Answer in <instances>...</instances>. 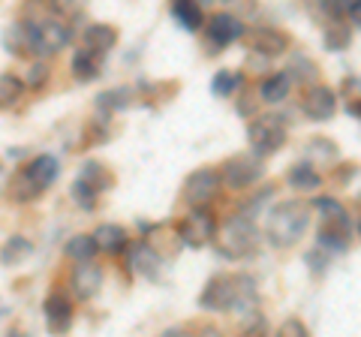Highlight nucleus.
Wrapping results in <instances>:
<instances>
[{
	"label": "nucleus",
	"instance_id": "nucleus-23",
	"mask_svg": "<svg viewBox=\"0 0 361 337\" xmlns=\"http://www.w3.org/2000/svg\"><path fill=\"white\" fill-rule=\"evenodd\" d=\"M289 184L301 190V193H310V190L322 184V175L316 172L310 163H298V166H292V172H289Z\"/></svg>",
	"mask_w": 361,
	"mask_h": 337
},
{
	"label": "nucleus",
	"instance_id": "nucleus-33",
	"mask_svg": "<svg viewBox=\"0 0 361 337\" xmlns=\"http://www.w3.org/2000/svg\"><path fill=\"white\" fill-rule=\"evenodd\" d=\"M346 16H349L353 25L361 27V0H355V4H346Z\"/></svg>",
	"mask_w": 361,
	"mask_h": 337
},
{
	"label": "nucleus",
	"instance_id": "nucleus-4",
	"mask_svg": "<svg viewBox=\"0 0 361 337\" xmlns=\"http://www.w3.org/2000/svg\"><path fill=\"white\" fill-rule=\"evenodd\" d=\"M217 244H220V253L229 256V259H244V256H250L259 244V232L253 226L250 217H229L220 226L217 232Z\"/></svg>",
	"mask_w": 361,
	"mask_h": 337
},
{
	"label": "nucleus",
	"instance_id": "nucleus-26",
	"mask_svg": "<svg viewBox=\"0 0 361 337\" xmlns=\"http://www.w3.org/2000/svg\"><path fill=\"white\" fill-rule=\"evenodd\" d=\"M21 91H25V82H21L18 75H13V73H4V75H0V109L16 106L18 97H21Z\"/></svg>",
	"mask_w": 361,
	"mask_h": 337
},
{
	"label": "nucleus",
	"instance_id": "nucleus-14",
	"mask_svg": "<svg viewBox=\"0 0 361 337\" xmlns=\"http://www.w3.org/2000/svg\"><path fill=\"white\" fill-rule=\"evenodd\" d=\"M70 283H73V292L82 301L87 298H94L99 286H103V268H99L97 262H78L73 268V277H70Z\"/></svg>",
	"mask_w": 361,
	"mask_h": 337
},
{
	"label": "nucleus",
	"instance_id": "nucleus-16",
	"mask_svg": "<svg viewBox=\"0 0 361 337\" xmlns=\"http://www.w3.org/2000/svg\"><path fill=\"white\" fill-rule=\"evenodd\" d=\"M250 46H253V51L265 54V58H274V54L286 51L289 37L286 33H280V30H274V27H256L253 37H250Z\"/></svg>",
	"mask_w": 361,
	"mask_h": 337
},
{
	"label": "nucleus",
	"instance_id": "nucleus-27",
	"mask_svg": "<svg viewBox=\"0 0 361 337\" xmlns=\"http://www.w3.org/2000/svg\"><path fill=\"white\" fill-rule=\"evenodd\" d=\"M82 181L85 184H90L99 193V190H106L109 184H111V175L106 172V166L103 163H97V160H87L85 166H82Z\"/></svg>",
	"mask_w": 361,
	"mask_h": 337
},
{
	"label": "nucleus",
	"instance_id": "nucleus-3",
	"mask_svg": "<svg viewBox=\"0 0 361 337\" xmlns=\"http://www.w3.org/2000/svg\"><path fill=\"white\" fill-rule=\"evenodd\" d=\"M54 178H58V160L49 154L33 157L25 168H18V175L13 181H9V199H16V202L37 199L39 193H45V190L54 184Z\"/></svg>",
	"mask_w": 361,
	"mask_h": 337
},
{
	"label": "nucleus",
	"instance_id": "nucleus-5",
	"mask_svg": "<svg viewBox=\"0 0 361 337\" xmlns=\"http://www.w3.org/2000/svg\"><path fill=\"white\" fill-rule=\"evenodd\" d=\"M316 208L325 214L322 220V229H319V247L322 250H331V253H341L346 250L349 244V217L341 202L334 199H316Z\"/></svg>",
	"mask_w": 361,
	"mask_h": 337
},
{
	"label": "nucleus",
	"instance_id": "nucleus-1",
	"mask_svg": "<svg viewBox=\"0 0 361 337\" xmlns=\"http://www.w3.org/2000/svg\"><path fill=\"white\" fill-rule=\"evenodd\" d=\"M256 298V286L244 274H217L211 277L199 295V307L205 310H241L250 307Z\"/></svg>",
	"mask_w": 361,
	"mask_h": 337
},
{
	"label": "nucleus",
	"instance_id": "nucleus-6",
	"mask_svg": "<svg viewBox=\"0 0 361 337\" xmlns=\"http://www.w3.org/2000/svg\"><path fill=\"white\" fill-rule=\"evenodd\" d=\"M247 142L256 157H268L286 145V121L277 115H259L247 127Z\"/></svg>",
	"mask_w": 361,
	"mask_h": 337
},
{
	"label": "nucleus",
	"instance_id": "nucleus-2",
	"mask_svg": "<svg viewBox=\"0 0 361 337\" xmlns=\"http://www.w3.org/2000/svg\"><path fill=\"white\" fill-rule=\"evenodd\" d=\"M310 226V208L301 199H289V202H277L268 211L265 220V232L268 241L274 247H292L304 238V232Z\"/></svg>",
	"mask_w": 361,
	"mask_h": 337
},
{
	"label": "nucleus",
	"instance_id": "nucleus-20",
	"mask_svg": "<svg viewBox=\"0 0 361 337\" xmlns=\"http://www.w3.org/2000/svg\"><path fill=\"white\" fill-rule=\"evenodd\" d=\"M172 16L178 18V25L184 30H199L205 25V13H202V6L193 4V0H178V4H172Z\"/></svg>",
	"mask_w": 361,
	"mask_h": 337
},
{
	"label": "nucleus",
	"instance_id": "nucleus-18",
	"mask_svg": "<svg viewBox=\"0 0 361 337\" xmlns=\"http://www.w3.org/2000/svg\"><path fill=\"white\" fill-rule=\"evenodd\" d=\"M130 271L135 274H142V277H148V280H157V274H160V256H157L148 244H133V250H130Z\"/></svg>",
	"mask_w": 361,
	"mask_h": 337
},
{
	"label": "nucleus",
	"instance_id": "nucleus-35",
	"mask_svg": "<svg viewBox=\"0 0 361 337\" xmlns=\"http://www.w3.org/2000/svg\"><path fill=\"white\" fill-rule=\"evenodd\" d=\"M160 337H190L187 331H180V329H169V331H163Z\"/></svg>",
	"mask_w": 361,
	"mask_h": 337
},
{
	"label": "nucleus",
	"instance_id": "nucleus-24",
	"mask_svg": "<svg viewBox=\"0 0 361 337\" xmlns=\"http://www.w3.org/2000/svg\"><path fill=\"white\" fill-rule=\"evenodd\" d=\"M6 46L16 54H33V39H30V21H18L6 30Z\"/></svg>",
	"mask_w": 361,
	"mask_h": 337
},
{
	"label": "nucleus",
	"instance_id": "nucleus-22",
	"mask_svg": "<svg viewBox=\"0 0 361 337\" xmlns=\"http://www.w3.org/2000/svg\"><path fill=\"white\" fill-rule=\"evenodd\" d=\"M289 87H292L289 73H274V75H268L262 82V87H259V97H262L265 103H280V99H286Z\"/></svg>",
	"mask_w": 361,
	"mask_h": 337
},
{
	"label": "nucleus",
	"instance_id": "nucleus-8",
	"mask_svg": "<svg viewBox=\"0 0 361 337\" xmlns=\"http://www.w3.org/2000/svg\"><path fill=\"white\" fill-rule=\"evenodd\" d=\"M217 232H220L217 220H214V214L205 211V208H193L187 217H180V223H178V238L184 241L187 247H193V250L211 244L214 238H217Z\"/></svg>",
	"mask_w": 361,
	"mask_h": 337
},
{
	"label": "nucleus",
	"instance_id": "nucleus-29",
	"mask_svg": "<svg viewBox=\"0 0 361 337\" xmlns=\"http://www.w3.org/2000/svg\"><path fill=\"white\" fill-rule=\"evenodd\" d=\"M70 196H73V202L78 208H85V211H94L97 208V190L90 187V184H85L82 178H78V181L70 187Z\"/></svg>",
	"mask_w": 361,
	"mask_h": 337
},
{
	"label": "nucleus",
	"instance_id": "nucleus-11",
	"mask_svg": "<svg viewBox=\"0 0 361 337\" xmlns=\"http://www.w3.org/2000/svg\"><path fill=\"white\" fill-rule=\"evenodd\" d=\"M42 317H45V329H49V334H54V337L66 334L70 331V325H73L70 298L61 295V292H51V295L45 298V305H42Z\"/></svg>",
	"mask_w": 361,
	"mask_h": 337
},
{
	"label": "nucleus",
	"instance_id": "nucleus-19",
	"mask_svg": "<svg viewBox=\"0 0 361 337\" xmlns=\"http://www.w3.org/2000/svg\"><path fill=\"white\" fill-rule=\"evenodd\" d=\"M103 73V58L87 49H78L73 54V75L78 78V82H94V78Z\"/></svg>",
	"mask_w": 361,
	"mask_h": 337
},
{
	"label": "nucleus",
	"instance_id": "nucleus-21",
	"mask_svg": "<svg viewBox=\"0 0 361 337\" xmlns=\"http://www.w3.org/2000/svg\"><path fill=\"white\" fill-rule=\"evenodd\" d=\"M97 241H94V235H73L70 241H66V247H63V253L70 256V259H75V265L78 262H94V256H97Z\"/></svg>",
	"mask_w": 361,
	"mask_h": 337
},
{
	"label": "nucleus",
	"instance_id": "nucleus-37",
	"mask_svg": "<svg viewBox=\"0 0 361 337\" xmlns=\"http://www.w3.org/2000/svg\"><path fill=\"white\" fill-rule=\"evenodd\" d=\"M6 337H21V331H18V329H13V331H9Z\"/></svg>",
	"mask_w": 361,
	"mask_h": 337
},
{
	"label": "nucleus",
	"instance_id": "nucleus-28",
	"mask_svg": "<svg viewBox=\"0 0 361 337\" xmlns=\"http://www.w3.org/2000/svg\"><path fill=\"white\" fill-rule=\"evenodd\" d=\"M238 85H241V73L238 70H220L217 75H214L211 91L217 97H229V94L238 91Z\"/></svg>",
	"mask_w": 361,
	"mask_h": 337
},
{
	"label": "nucleus",
	"instance_id": "nucleus-17",
	"mask_svg": "<svg viewBox=\"0 0 361 337\" xmlns=\"http://www.w3.org/2000/svg\"><path fill=\"white\" fill-rule=\"evenodd\" d=\"M94 241H97V247L103 253L118 256V253L127 250L130 235H127V229H123V226H118V223H103V226L94 232Z\"/></svg>",
	"mask_w": 361,
	"mask_h": 337
},
{
	"label": "nucleus",
	"instance_id": "nucleus-13",
	"mask_svg": "<svg viewBox=\"0 0 361 337\" xmlns=\"http://www.w3.org/2000/svg\"><path fill=\"white\" fill-rule=\"evenodd\" d=\"M205 33L214 46H229V42L244 37V25L229 13H214L205 25Z\"/></svg>",
	"mask_w": 361,
	"mask_h": 337
},
{
	"label": "nucleus",
	"instance_id": "nucleus-34",
	"mask_svg": "<svg viewBox=\"0 0 361 337\" xmlns=\"http://www.w3.org/2000/svg\"><path fill=\"white\" fill-rule=\"evenodd\" d=\"M199 337H226L220 329H214V325H205V329L199 331Z\"/></svg>",
	"mask_w": 361,
	"mask_h": 337
},
{
	"label": "nucleus",
	"instance_id": "nucleus-30",
	"mask_svg": "<svg viewBox=\"0 0 361 337\" xmlns=\"http://www.w3.org/2000/svg\"><path fill=\"white\" fill-rule=\"evenodd\" d=\"M349 46V27H343L341 21H334L331 27H325V49L329 51H343Z\"/></svg>",
	"mask_w": 361,
	"mask_h": 337
},
{
	"label": "nucleus",
	"instance_id": "nucleus-36",
	"mask_svg": "<svg viewBox=\"0 0 361 337\" xmlns=\"http://www.w3.org/2000/svg\"><path fill=\"white\" fill-rule=\"evenodd\" d=\"M349 111H353V115H358V118H361V103H349Z\"/></svg>",
	"mask_w": 361,
	"mask_h": 337
},
{
	"label": "nucleus",
	"instance_id": "nucleus-31",
	"mask_svg": "<svg viewBox=\"0 0 361 337\" xmlns=\"http://www.w3.org/2000/svg\"><path fill=\"white\" fill-rule=\"evenodd\" d=\"M45 82H49V66L45 63H33L27 70V87H33V91H39V87H45Z\"/></svg>",
	"mask_w": 361,
	"mask_h": 337
},
{
	"label": "nucleus",
	"instance_id": "nucleus-25",
	"mask_svg": "<svg viewBox=\"0 0 361 337\" xmlns=\"http://www.w3.org/2000/svg\"><path fill=\"white\" fill-rule=\"evenodd\" d=\"M30 253H33V244L27 238H21V235H16V238H9L4 244V250H0V262L4 265H18V262H25Z\"/></svg>",
	"mask_w": 361,
	"mask_h": 337
},
{
	"label": "nucleus",
	"instance_id": "nucleus-9",
	"mask_svg": "<svg viewBox=\"0 0 361 337\" xmlns=\"http://www.w3.org/2000/svg\"><path fill=\"white\" fill-rule=\"evenodd\" d=\"M220 178H223L226 187L244 190L262 178V160H259L256 154H238V157H232V160H226Z\"/></svg>",
	"mask_w": 361,
	"mask_h": 337
},
{
	"label": "nucleus",
	"instance_id": "nucleus-7",
	"mask_svg": "<svg viewBox=\"0 0 361 337\" xmlns=\"http://www.w3.org/2000/svg\"><path fill=\"white\" fill-rule=\"evenodd\" d=\"M30 39H33V54H58L61 49L70 46L73 39V27L61 18H39V21H30Z\"/></svg>",
	"mask_w": 361,
	"mask_h": 337
},
{
	"label": "nucleus",
	"instance_id": "nucleus-10",
	"mask_svg": "<svg viewBox=\"0 0 361 337\" xmlns=\"http://www.w3.org/2000/svg\"><path fill=\"white\" fill-rule=\"evenodd\" d=\"M220 181L223 178L214 172V168H196V172H190L187 181H184V190H180V193H184V202L193 208H205V202H211L217 196Z\"/></svg>",
	"mask_w": 361,
	"mask_h": 337
},
{
	"label": "nucleus",
	"instance_id": "nucleus-15",
	"mask_svg": "<svg viewBox=\"0 0 361 337\" xmlns=\"http://www.w3.org/2000/svg\"><path fill=\"white\" fill-rule=\"evenodd\" d=\"M115 42H118V30L111 25H87L82 33V49L99 54V58H106V51L115 49Z\"/></svg>",
	"mask_w": 361,
	"mask_h": 337
},
{
	"label": "nucleus",
	"instance_id": "nucleus-12",
	"mask_svg": "<svg viewBox=\"0 0 361 337\" xmlns=\"http://www.w3.org/2000/svg\"><path fill=\"white\" fill-rule=\"evenodd\" d=\"M334 109H337V97H334L331 87H325V85L307 87L301 97V111L310 121H329L334 115Z\"/></svg>",
	"mask_w": 361,
	"mask_h": 337
},
{
	"label": "nucleus",
	"instance_id": "nucleus-32",
	"mask_svg": "<svg viewBox=\"0 0 361 337\" xmlns=\"http://www.w3.org/2000/svg\"><path fill=\"white\" fill-rule=\"evenodd\" d=\"M277 337H310V334H307V329H304L301 319H286L277 329Z\"/></svg>",
	"mask_w": 361,
	"mask_h": 337
},
{
	"label": "nucleus",
	"instance_id": "nucleus-38",
	"mask_svg": "<svg viewBox=\"0 0 361 337\" xmlns=\"http://www.w3.org/2000/svg\"><path fill=\"white\" fill-rule=\"evenodd\" d=\"M358 232H361V226H358Z\"/></svg>",
	"mask_w": 361,
	"mask_h": 337
}]
</instances>
